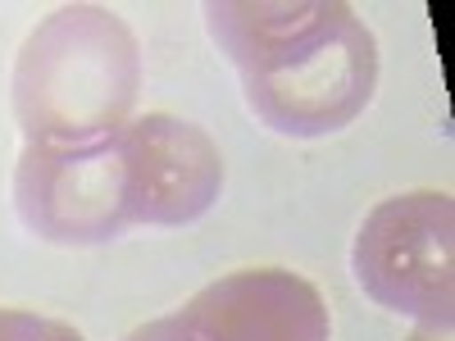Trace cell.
Wrapping results in <instances>:
<instances>
[{"label":"cell","instance_id":"obj_7","mask_svg":"<svg viewBox=\"0 0 455 341\" xmlns=\"http://www.w3.org/2000/svg\"><path fill=\"white\" fill-rule=\"evenodd\" d=\"M0 341H87V337H83L78 328L60 323V319L0 305Z\"/></svg>","mask_w":455,"mask_h":341},{"label":"cell","instance_id":"obj_1","mask_svg":"<svg viewBox=\"0 0 455 341\" xmlns=\"http://www.w3.org/2000/svg\"><path fill=\"white\" fill-rule=\"evenodd\" d=\"M205 28L278 137H332L378 96V42L341 0H210Z\"/></svg>","mask_w":455,"mask_h":341},{"label":"cell","instance_id":"obj_8","mask_svg":"<svg viewBox=\"0 0 455 341\" xmlns=\"http://www.w3.org/2000/svg\"><path fill=\"white\" fill-rule=\"evenodd\" d=\"M124 341H205L192 323L182 319V310L178 314H164V319H150V323H141V328H132Z\"/></svg>","mask_w":455,"mask_h":341},{"label":"cell","instance_id":"obj_3","mask_svg":"<svg viewBox=\"0 0 455 341\" xmlns=\"http://www.w3.org/2000/svg\"><path fill=\"white\" fill-rule=\"evenodd\" d=\"M360 291L387 314L451 337L455 323V201L446 192H405L378 201L351 246Z\"/></svg>","mask_w":455,"mask_h":341},{"label":"cell","instance_id":"obj_6","mask_svg":"<svg viewBox=\"0 0 455 341\" xmlns=\"http://www.w3.org/2000/svg\"><path fill=\"white\" fill-rule=\"evenodd\" d=\"M205 341H332L328 305L310 278L291 269H233L182 305Z\"/></svg>","mask_w":455,"mask_h":341},{"label":"cell","instance_id":"obj_2","mask_svg":"<svg viewBox=\"0 0 455 341\" xmlns=\"http://www.w3.org/2000/svg\"><path fill=\"white\" fill-rule=\"evenodd\" d=\"M14 119L23 146H96L132 123L141 96L137 32L109 5H60L14 59Z\"/></svg>","mask_w":455,"mask_h":341},{"label":"cell","instance_id":"obj_5","mask_svg":"<svg viewBox=\"0 0 455 341\" xmlns=\"http://www.w3.org/2000/svg\"><path fill=\"white\" fill-rule=\"evenodd\" d=\"M132 227H187L223 192L219 141L178 114H141L119 137Z\"/></svg>","mask_w":455,"mask_h":341},{"label":"cell","instance_id":"obj_9","mask_svg":"<svg viewBox=\"0 0 455 341\" xmlns=\"http://www.w3.org/2000/svg\"><path fill=\"white\" fill-rule=\"evenodd\" d=\"M410 341H446V337H437V332H414Z\"/></svg>","mask_w":455,"mask_h":341},{"label":"cell","instance_id":"obj_4","mask_svg":"<svg viewBox=\"0 0 455 341\" xmlns=\"http://www.w3.org/2000/svg\"><path fill=\"white\" fill-rule=\"evenodd\" d=\"M14 210L28 233L51 246H105L124 237L132 218L114 137L96 146H23Z\"/></svg>","mask_w":455,"mask_h":341}]
</instances>
